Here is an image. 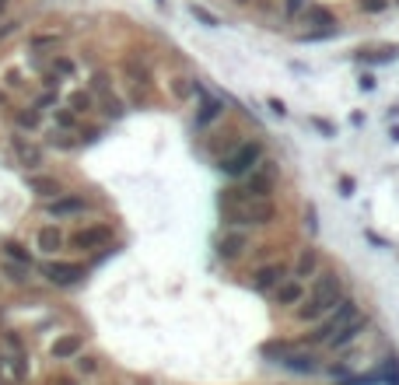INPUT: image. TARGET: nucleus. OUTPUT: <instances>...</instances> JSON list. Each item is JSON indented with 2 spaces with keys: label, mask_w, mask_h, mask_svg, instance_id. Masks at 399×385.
<instances>
[{
  "label": "nucleus",
  "mask_w": 399,
  "mask_h": 385,
  "mask_svg": "<svg viewBox=\"0 0 399 385\" xmlns=\"http://www.w3.org/2000/svg\"><path fill=\"white\" fill-rule=\"evenodd\" d=\"M120 71H123V81H127V102L137 105V109L151 105V88H154L151 64L144 57H137V53H130V57H123Z\"/></svg>",
  "instance_id": "f257e3e1"
},
{
  "label": "nucleus",
  "mask_w": 399,
  "mask_h": 385,
  "mask_svg": "<svg viewBox=\"0 0 399 385\" xmlns=\"http://www.w3.org/2000/svg\"><path fill=\"white\" fill-rule=\"evenodd\" d=\"M259 161H263V144H256V140H239L232 151L221 158V172L232 176V179H239V176H249Z\"/></svg>",
  "instance_id": "f03ea898"
},
{
  "label": "nucleus",
  "mask_w": 399,
  "mask_h": 385,
  "mask_svg": "<svg viewBox=\"0 0 399 385\" xmlns=\"http://www.w3.org/2000/svg\"><path fill=\"white\" fill-rule=\"evenodd\" d=\"M91 95H98V109L109 116V120H120L123 113H127V98L112 88V77L105 74V71H95L91 74V88H88Z\"/></svg>",
  "instance_id": "7ed1b4c3"
},
{
  "label": "nucleus",
  "mask_w": 399,
  "mask_h": 385,
  "mask_svg": "<svg viewBox=\"0 0 399 385\" xmlns=\"http://www.w3.org/2000/svg\"><path fill=\"white\" fill-rule=\"evenodd\" d=\"M340 298H344V277H340V273H322V277L315 281V291H312V298H308V301H312V305L326 315V312H329Z\"/></svg>",
  "instance_id": "20e7f679"
},
{
  "label": "nucleus",
  "mask_w": 399,
  "mask_h": 385,
  "mask_svg": "<svg viewBox=\"0 0 399 385\" xmlns=\"http://www.w3.org/2000/svg\"><path fill=\"white\" fill-rule=\"evenodd\" d=\"M277 165L273 161H259L256 169L245 176V193L249 196H256V200H266V196H273V189H277Z\"/></svg>",
  "instance_id": "39448f33"
},
{
  "label": "nucleus",
  "mask_w": 399,
  "mask_h": 385,
  "mask_svg": "<svg viewBox=\"0 0 399 385\" xmlns=\"http://www.w3.org/2000/svg\"><path fill=\"white\" fill-rule=\"evenodd\" d=\"M42 277H46L49 284H56V288H71V284H77V281L84 277V266H81V263L49 259V263H42Z\"/></svg>",
  "instance_id": "423d86ee"
},
{
  "label": "nucleus",
  "mask_w": 399,
  "mask_h": 385,
  "mask_svg": "<svg viewBox=\"0 0 399 385\" xmlns=\"http://www.w3.org/2000/svg\"><path fill=\"white\" fill-rule=\"evenodd\" d=\"M67 242H71L74 249H81V252H91V249H102V245L112 242V228H109V225H88V228L71 232Z\"/></svg>",
  "instance_id": "0eeeda50"
},
{
  "label": "nucleus",
  "mask_w": 399,
  "mask_h": 385,
  "mask_svg": "<svg viewBox=\"0 0 399 385\" xmlns=\"http://www.w3.org/2000/svg\"><path fill=\"white\" fill-rule=\"evenodd\" d=\"M11 151H15V161L21 169H28V172L42 169V144L28 140L25 133H11Z\"/></svg>",
  "instance_id": "6e6552de"
},
{
  "label": "nucleus",
  "mask_w": 399,
  "mask_h": 385,
  "mask_svg": "<svg viewBox=\"0 0 399 385\" xmlns=\"http://www.w3.org/2000/svg\"><path fill=\"white\" fill-rule=\"evenodd\" d=\"M91 210V200L77 196V193H64V196H56V200H46V214L49 217H81Z\"/></svg>",
  "instance_id": "1a4fd4ad"
},
{
  "label": "nucleus",
  "mask_w": 399,
  "mask_h": 385,
  "mask_svg": "<svg viewBox=\"0 0 399 385\" xmlns=\"http://www.w3.org/2000/svg\"><path fill=\"white\" fill-rule=\"evenodd\" d=\"M245 203H249L245 189H224L221 193V217L228 225H245Z\"/></svg>",
  "instance_id": "9d476101"
},
{
  "label": "nucleus",
  "mask_w": 399,
  "mask_h": 385,
  "mask_svg": "<svg viewBox=\"0 0 399 385\" xmlns=\"http://www.w3.org/2000/svg\"><path fill=\"white\" fill-rule=\"evenodd\" d=\"M273 217H277L273 196H266V200L249 196V203H245V225H273Z\"/></svg>",
  "instance_id": "9b49d317"
},
{
  "label": "nucleus",
  "mask_w": 399,
  "mask_h": 385,
  "mask_svg": "<svg viewBox=\"0 0 399 385\" xmlns=\"http://www.w3.org/2000/svg\"><path fill=\"white\" fill-rule=\"evenodd\" d=\"M284 277H288V266L284 263H266V266H259L252 273V284H256V291H273L277 284H284Z\"/></svg>",
  "instance_id": "f8f14e48"
},
{
  "label": "nucleus",
  "mask_w": 399,
  "mask_h": 385,
  "mask_svg": "<svg viewBox=\"0 0 399 385\" xmlns=\"http://www.w3.org/2000/svg\"><path fill=\"white\" fill-rule=\"evenodd\" d=\"M224 116V102L217 98V95H210V91H203L200 88V113H196V126H210V123H217Z\"/></svg>",
  "instance_id": "ddd939ff"
},
{
  "label": "nucleus",
  "mask_w": 399,
  "mask_h": 385,
  "mask_svg": "<svg viewBox=\"0 0 399 385\" xmlns=\"http://www.w3.org/2000/svg\"><path fill=\"white\" fill-rule=\"evenodd\" d=\"M64 245H67V235H64L60 228H56V225H46V228H39V232H35V249H39V252H46V256H56Z\"/></svg>",
  "instance_id": "4468645a"
},
{
  "label": "nucleus",
  "mask_w": 399,
  "mask_h": 385,
  "mask_svg": "<svg viewBox=\"0 0 399 385\" xmlns=\"http://www.w3.org/2000/svg\"><path fill=\"white\" fill-rule=\"evenodd\" d=\"M217 256L221 259H242L245 256V235L242 232H224V235H217Z\"/></svg>",
  "instance_id": "2eb2a0df"
},
{
  "label": "nucleus",
  "mask_w": 399,
  "mask_h": 385,
  "mask_svg": "<svg viewBox=\"0 0 399 385\" xmlns=\"http://www.w3.org/2000/svg\"><path fill=\"white\" fill-rule=\"evenodd\" d=\"M364 326H368V315H361V312H358L354 319H347L344 326H340V329H336V333H333V337H329L326 344H329V347H347V344H351V340H354V337L361 333Z\"/></svg>",
  "instance_id": "dca6fc26"
},
{
  "label": "nucleus",
  "mask_w": 399,
  "mask_h": 385,
  "mask_svg": "<svg viewBox=\"0 0 399 385\" xmlns=\"http://www.w3.org/2000/svg\"><path fill=\"white\" fill-rule=\"evenodd\" d=\"M273 298H277V305H284V308L301 305V301H305V284L291 277V281H284V284L273 288Z\"/></svg>",
  "instance_id": "f3484780"
},
{
  "label": "nucleus",
  "mask_w": 399,
  "mask_h": 385,
  "mask_svg": "<svg viewBox=\"0 0 399 385\" xmlns=\"http://www.w3.org/2000/svg\"><path fill=\"white\" fill-rule=\"evenodd\" d=\"M81 350H84V340H81L77 333H67V337H60V340H53V347H49V354H53L56 361H74Z\"/></svg>",
  "instance_id": "a211bd4d"
},
{
  "label": "nucleus",
  "mask_w": 399,
  "mask_h": 385,
  "mask_svg": "<svg viewBox=\"0 0 399 385\" xmlns=\"http://www.w3.org/2000/svg\"><path fill=\"white\" fill-rule=\"evenodd\" d=\"M319 252L315 249H298V256H295V281H308V277H315L319 273Z\"/></svg>",
  "instance_id": "6ab92c4d"
},
{
  "label": "nucleus",
  "mask_w": 399,
  "mask_h": 385,
  "mask_svg": "<svg viewBox=\"0 0 399 385\" xmlns=\"http://www.w3.org/2000/svg\"><path fill=\"white\" fill-rule=\"evenodd\" d=\"M28 189H32L39 200H56V196H64V182L53 179V176H32V179H28Z\"/></svg>",
  "instance_id": "aec40b11"
},
{
  "label": "nucleus",
  "mask_w": 399,
  "mask_h": 385,
  "mask_svg": "<svg viewBox=\"0 0 399 385\" xmlns=\"http://www.w3.org/2000/svg\"><path fill=\"white\" fill-rule=\"evenodd\" d=\"M301 25H312V28H336L340 21H336V15H333L329 8L312 4V8H305V11H301Z\"/></svg>",
  "instance_id": "412c9836"
},
{
  "label": "nucleus",
  "mask_w": 399,
  "mask_h": 385,
  "mask_svg": "<svg viewBox=\"0 0 399 385\" xmlns=\"http://www.w3.org/2000/svg\"><path fill=\"white\" fill-rule=\"evenodd\" d=\"M39 123H42V113H39V109L35 105H28V109H18V113H15V126H18V133H32V130H39Z\"/></svg>",
  "instance_id": "4be33fe9"
},
{
  "label": "nucleus",
  "mask_w": 399,
  "mask_h": 385,
  "mask_svg": "<svg viewBox=\"0 0 399 385\" xmlns=\"http://www.w3.org/2000/svg\"><path fill=\"white\" fill-rule=\"evenodd\" d=\"M49 74L60 77V81H64V77H74V74H77V60H74V57H64V53H56V57L49 60Z\"/></svg>",
  "instance_id": "5701e85b"
},
{
  "label": "nucleus",
  "mask_w": 399,
  "mask_h": 385,
  "mask_svg": "<svg viewBox=\"0 0 399 385\" xmlns=\"http://www.w3.org/2000/svg\"><path fill=\"white\" fill-rule=\"evenodd\" d=\"M67 109H71V113H77V116H88L91 109H95V95L91 91H71Z\"/></svg>",
  "instance_id": "b1692460"
},
{
  "label": "nucleus",
  "mask_w": 399,
  "mask_h": 385,
  "mask_svg": "<svg viewBox=\"0 0 399 385\" xmlns=\"http://www.w3.org/2000/svg\"><path fill=\"white\" fill-rule=\"evenodd\" d=\"M28 270H32V266H21V263H11V259L0 263V273H4L11 284H28Z\"/></svg>",
  "instance_id": "393cba45"
},
{
  "label": "nucleus",
  "mask_w": 399,
  "mask_h": 385,
  "mask_svg": "<svg viewBox=\"0 0 399 385\" xmlns=\"http://www.w3.org/2000/svg\"><path fill=\"white\" fill-rule=\"evenodd\" d=\"M46 144H49V147H60V151H74L81 140H77L74 133H67V130H49V133H46Z\"/></svg>",
  "instance_id": "a878e982"
},
{
  "label": "nucleus",
  "mask_w": 399,
  "mask_h": 385,
  "mask_svg": "<svg viewBox=\"0 0 399 385\" xmlns=\"http://www.w3.org/2000/svg\"><path fill=\"white\" fill-rule=\"evenodd\" d=\"M0 249H4V259H11V263H21V266H32V252H28L21 242H4Z\"/></svg>",
  "instance_id": "bb28decb"
},
{
  "label": "nucleus",
  "mask_w": 399,
  "mask_h": 385,
  "mask_svg": "<svg viewBox=\"0 0 399 385\" xmlns=\"http://www.w3.org/2000/svg\"><path fill=\"white\" fill-rule=\"evenodd\" d=\"M56 130L77 133V130H81V116H77V113H71L67 105H64V109H56Z\"/></svg>",
  "instance_id": "cd10ccee"
},
{
  "label": "nucleus",
  "mask_w": 399,
  "mask_h": 385,
  "mask_svg": "<svg viewBox=\"0 0 399 385\" xmlns=\"http://www.w3.org/2000/svg\"><path fill=\"white\" fill-rule=\"evenodd\" d=\"M168 88H172V98H179V102H186L189 95H193V77H186V74H176L172 81H168Z\"/></svg>",
  "instance_id": "c85d7f7f"
},
{
  "label": "nucleus",
  "mask_w": 399,
  "mask_h": 385,
  "mask_svg": "<svg viewBox=\"0 0 399 385\" xmlns=\"http://www.w3.org/2000/svg\"><path fill=\"white\" fill-rule=\"evenodd\" d=\"M189 15L200 21V25H207V28H217L221 25V18L214 15V11H207V8H200V4H189Z\"/></svg>",
  "instance_id": "c756f323"
},
{
  "label": "nucleus",
  "mask_w": 399,
  "mask_h": 385,
  "mask_svg": "<svg viewBox=\"0 0 399 385\" xmlns=\"http://www.w3.org/2000/svg\"><path fill=\"white\" fill-rule=\"evenodd\" d=\"M336 32H340V28H308V32H301L298 39H301V42H322V39H333Z\"/></svg>",
  "instance_id": "7c9ffc66"
},
{
  "label": "nucleus",
  "mask_w": 399,
  "mask_h": 385,
  "mask_svg": "<svg viewBox=\"0 0 399 385\" xmlns=\"http://www.w3.org/2000/svg\"><path fill=\"white\" fill-rule=\"evenodd\" d=\"M74 364H77L81 375H95V371H98V357H91V354H77Z\"/></svg>",
  "instance_id": "2f4dec72"
},
{
  "label": "nucleus",
  "mask_w": 399,
  "mask_h": 385,
  "mask_svg": "<svg viewBox=\"0 0 399 385\" xmlns=\"http://www.w3.org/2000/svg\"><path fill=\"white\" fill-rule=\"evenodd\" d=\"M49 46H60V35H32V49H49Z\"/></svg>",
  "instance_id": "473e14b6"
},
{
  "label": "nucleus",
  "mask_w": 399,
  "mask_h": 385,
  "mask_svg": "<svg viewBox=\"0 0 399 385\" xmlns=\"http://www.w3.org/2000/svg\"><path fill=\"white\" fill-rule=\"evenodd\" d=\"M358 4H361V11L378 15V11H385V8H389V0H358Z\"/></svg>",
  "instance_id": "72a5a7b5"
},
{
  "label": "nucleus",
  "mask_w": 399,
  "mask_h": 385,
  "mask_svg": "<svg viewBox=\"0 0 399 385\" xmlns=\"http://www.w3.org/2000/svg\"><path fill=\"white\" fill-rule=\"evenodd\" d=\"M319 315H322V312H319L312 301H305V305L298 308V319H301V322H312V319H319Z\"/></svg>",
  "instance_id": "f704fd0d"
},
{
  "label": "nucleus",
  "mask_w": 399,
  "mask_h": 385,
  "mask_svg": "<svg viewBox=\"0 0 399 385\" xmlns=\"http://www.w3.org/2000/svg\"><path fill=\"white\" fill-rule=\"evenodd\" d=\"M305 8H308V0H284V11H288L291 18H295V15H301Z\"/></svg>",
  "instance_id": "c9c22d12"
},
{
  "label": "nucleus",
  "mask_w": 399,
  "mask_h": 385,
  "mask_svg": "<svg viewBox=\"0 0 399 385\" xmlns=\"http://www.w3.org/2000/svg\"><path fill=\"white\" fill-rule=\"evenodd\" d=\"M102 137V130L98 126H81V144H95Z\"/></svg>",
  "instance_id": "e433bc0d"
},
{
  "label": "nucleus",
  "mask_w": 399,
  "mask_h": 385,
  "mask_svg": "<svg viewBox=\"0 0 399 385\" xmlns=\"http://www.w3.org/2000/svg\"><path fill=\"white\" fill-rule=\"evenodd\" d=\"M263 354H266V357H284V354H288V344H266Z\"/></svg>",
  "instance_id": "4c0bfd02"
},
{
  "label": "nucleus",
  "mask_w": 399,
  "mask_h": 385,
  "mask_svg": "<svg viewBox=\"0 0 399 385\" xmlns=\"http://www.w3.org/2000/svg\"><path fill=\"white\" fill-rule=\"evenodd\" d=\"M25 81H21V74L18 71H8V88H21Z\"/></svg>",
  "instance_id": "58836bf2"
},
{
  "label": "nucleus",
  "mask_w": 399,
  "mask_h": 385,
  "mask_svg": "<svg viewBox=\"0 0 399 385\" xmlns=\"http://www.w3.org/2000/svg\"><path fill=\"white\" fill-rule=\"evenodd\" d=\"M270 109H273L277 116H288V109H284V102H280V98H270Z\"/></svg>",
  "instance_id": "ea45409f"
},
{
  "label": "nucleus",
  "mask_w": 399,
  "mask_h": 385,
  "mask_svg": "<svg viewBox=\"0 0 399 385\" xmlns=\"http://www.w3.org/2000/svg\"><path fill=\"white\" fill-rule=\"evenodd\" d=\"M361 88H364V91H371V88H375V77H371V74H364V77H361Z\"/></svg>",
  "instance_id": "a19ab883"
},
{
  "label": "nucleus",
  "mask_w": 399,
  "mask_h": 385,
  "mask_svg": "<svg viewBox=\"0 0 399 385\" xmlns=\"http://www.w3.org/2000/svg\"><path fill=\"white\" fill-rule=\"evenodd\" d=\"M232 4H235V8H252L256 0H232Z\"/></svg>",
  "instance_id": "79ce46f5"
},
{
  "label": "nucleus",
  "mask_w": 399,
  "mask_h": 385,
  "mask_svg": "<svg viewBox=\"0 0 399 385\" xmlns=\"http://www.w3.org/2000/svg\"><path fill=\"white\" fill-rule=\"evenodd\" d=\"M8 8H11V0H0V15H4Z\"/></svg>",
  "instance_id": "37998d69"
},
{
  "label": "nucleus",
  "mask_w": 399,
  "mask_h": 385,
  "mask_svg": "<svg viewBox=\"0 0 399 385\" xmlns=\"http://www.w3.org/2000/svg\"><path fill=\"white\" fill-rule=\"evenodd\" d=\"M8 105V91H0V109H4Z\"/></svg>",
  "instance_id": "c03bdc74"
},
{
  "label": "nucleus",
  "mask_w": 399,
  "mask_h": 385,
  "mask_svg": "<svg viewBox=\"0 0 399 385\" xmlns=\"http://www.w3.org/2000/svg\"><path fill=\"white\" fill-rule=\"evenodd\" d=\"M0 371H4V357H0Z\"/></svg>",
  "instance_id": "a18cd8bd"
}]
</instances>
